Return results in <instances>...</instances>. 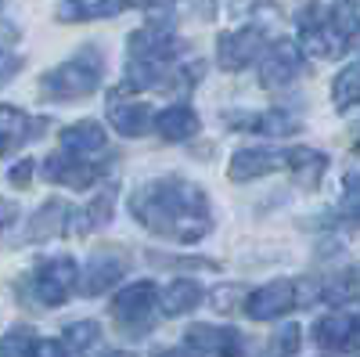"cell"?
I'll return each instance as SVG.
<instances>
[{
  "label": "cell",
  "instance_id": "1",
  "mask_svg": "<svg viewBox=\"0 0 360 357\" xmlns=\"http://www.w3.org/2000/svg\"><path fill=\"white\" fill-rule=\"evenodd\" d=\"M130 213L141 227L180 246H195L213 231V206L205 188L188 177H159L134 192Z\"/></svg>",
  "mask_w": 360,
  "mask_h": 357
},
{
  "label": "cell",
  "instance_id": "2",
  "mask_svg": "<svg viewBox=\"0 0 360 357\" xmlns=\"http://www.w3.org/2000/svg\"><path fill=\"white\" fill-rule=\"evenodd\" d=\"M180 54H184V44L173 37L169 22H152L144 29H134L127 40V76L119 91L130 94V91H148V87L159 91L162 76L173 69Z\"/></svg>",
  "mask_w": 360,
  "mask_h": 357
},
{
  "label": "cell",
  "instance_id": "3",
  "mask_svg": "<svg viewBox=\"0 0 360 357\" xmlns=\"http://www.w3.org/2000/svg\"><path fill=\"white\" fill-rule=\"evenodd\" d=\"M101 76H105V58H101V51L94 44H90V47L76 51L72 58H65L62 65L47 69L40 76V83H37V94L47 105L83 101V98H90L101 87Z\"/></svg>",
  "mask_w": 360,
  "mask_h": 357
},
{
  "label": "cell",
  "instance_id": "4",
  "mask_svg": "<svg viewBox=\"0 0 360 357\" xmlns=\"http://www.w3.org/2000/svg\"><path fill=\"white\" fill-rule=\"evenodd\" d=\"M295 25H299V37H303L307 54H314V58H339L349 47V37L335 25V15L328 4L307 0V4L295 11Z\"/></svg>",
  "mask_w": 360,
  "mask_h": 357
},
{
  "label": "cell",
  "instance_id": "5",
  "mask_svg": "<svg viewBox=\"0 0 360 357\" xmlns=\"http://www.w3.org/2000/svg\"><path fill=\"white\" fill-rule=\"evenodd\" d=\"M79 263L72 256H47L29 275V296L40 307H62L69 296L79 289Z\"/></svg>",
  "mask_w": 360,
  "mask_h": 357
},
{
  "label": "cell",
  "instance_id": "6",
  "mask_svg": "<svg viewBox=\"0 0 360 357\" xmlns=\"http://www.w3.org/2000/svg\"><path fill=\"white\" fill-rule=\"evenodd\" d=\"M155 307H159V289L155 282H134L127 289H119L112 296V321L123 329L127 336H144L152 329V318H155Z\"/></svg>",
  "mask_w": 360,
  "mask_h": 357
},
{
  "label": "cell",
  "instance_id": "7",
  "mask_svg": "<svg viewBox=\"0 0 360 357\" xmlns=\"http://www.w3.org/2000/svg\"><path fill=\"white\" fill-rule=\"evenodd\" d=\"M266 33L259 25H245V29H234V33H220L217 37V62L224 73H242L252 62H259L263 51H266Z\"/></svg>",
  "mask_w": 360,
  "mask_h": 357
},
{
  "label": "cell",
  "instance_id": "8",
  "mask_svg": "<svg viewBox=\"0 0 360 357\" xmlns=\"http://www.w3.org/2000/svg\"><path fill=\"white\" fill-rule=\"evenodd\" d=\"M299 73H303V51L295 40H274L259 58V83L266 91H285Z\"/></svg>",
  "mask_w": 360,
  "mask_h": 357
},
{
  "label": "cell",
  "instance_id": "9",
  "mask_svg": "<svg viewBox=\"0 0 360 357\" xmlns=\"http://www.w3.org/2000/svg\"><path fill=\"white\" fill-rule=\"evenodd\" d=\"M292 307H299V282L292 278H278V282H266L259 289H252L245 296V314L252 321H274L285 318Z\"/></svg>",
  "mask_w": 360,
  "mask_h": 357
},
{
  "label": "cell",
  "instance_id": "10",
  "mask_svg": "<svg viewBox=\"0 0 360 357\" xmlns=\"http://www.w3.org/2000/svg\"><path fill=\"white\" fill-rule=\"evenodd\" d=\"M184 346L191 357H245L242 332L227 325H191L184 332Z\"/></svg>",
  "mask_w": 360,
  "mask_h": 357
},
{
  "label": "cell",
  "instance_id": "11",
  "mask_svg": "<svg viewBox=\"0 0 360 357\" xmlns=\"http://www.w3.org/2000/svg\"><path fill=\"white\" fill-rule=\"evenodd\" d=\"M44 173L51 184H62V188H72V192H83L98 181V177L105 173V166H98L94 159L86 156H76V152H54L44 159Z\"/></svg>",
  "mask_w": 360,
  "mask_h": 357
},
{
  "label": "cell",
  "instance_id": "12",
  "mask_svg": "<svg viewBox=\"0 0 360 357\" xmlns=\"http://www.w3.org/2000/svg\"><path fill=\"white\" fill-rule=\"evenodd\" d=\"M127 253L123 249H98L83 263V278H79V292L83 296H101L108 292L119 278L127 275Z\"/></svg>",
  "mask_w": 360,
  "mask_h": 357
},
{
  "label": "cell",
  "instance_id": "13",
  "mask_svg": "<svg viewBox=\"0 0 360 357\" xmlns=\"http://www.w3.org/2000/svg\"><path fill=\"white\" fill-rule=\"evenodd\" d=\"M288 166V152H274V148H238L231 156L227 177L234 184H249L259 181V177H270Z\"/></svg>",
  "mask_w": 360,
  "mask_h": 357
},
{
  "label": "cell",
  "instance_id": "14",
  "mask_svg": "<svg viewBox=\"0 0 360 357\" xmlns=\"http://www.w3.org/2000/svg\"><path fill=\"white\" fill-rule=\"evenodd\" d=\"M108 119H112V130L123 134V137H144L155 130V112L148 101H127L123 91H115L108 98Z\"/></svg>",
  "mask_w": 360,
  "mask_h": 357
},
{
  "label": "cell",
  "instance_id": "15",
  "mask_svg": "<svg viewBox=\"0 0 360 357\" xmlns=\"http://www.w3.org/2000/svg\"><path fill=\"white\" fill-rule=\"evenodd\" d=\"M356 339H360V321L353 314H324L317 325H314V343L324 350V353H349L356 350Z\"/></svg>",
  "mask_w": 360,
  "mask_h": 357
},
{
  "label": "cell",
  "instance_id": "16",
  "mask_svg": "<svg viewBox=\"0 0 360 357\" xmlns=\"http://www.w3.org/2000/svg\"><path fill=\"white\" fill-rule=\"evenodd\" d=\"M224 123L231 130H252V134H263V137H292V134L303 130V123H299L292 112H285V108L249 112L242 119H238V112H231V115H224Z\"/></svg>",
  "mask_w": 360,
  "mask_h": 357
},
{
  "label": "cell",
  "instance_id": "17",
  "mask_svg": "<svg viewBox=\"0 0 360 357\" xmlns=\"http://www.w3.org/2000/svg\"><path fill=\"white\" fill-rule=\"evenodd\" d=\"M72 210L65 199H47L40 210L25 220V242H51V238H62L69 231Z\"/></svg>",
  "mask_w": 360,
  "mask_h": 357
},
{
  "label": "cell",
  "instance_id": "18",
  "mask_svg": "<svg viewBox=\"0 0 360 357\" xmlns=\"http://www.w3.org/2000/svg\"><path fill=\"white\" fill-rule=\"evenodd\" d=\"M44 130H47V123H44V119H37V115H25L15 105L0 108V152H4V156L15 152V148H22L25 141L40 137Z\"/></svg>",
  "mask_w": 360,
  "mask_h": 357
},
{
  "label": "cell",
  "instance_id": "19",
  "mask_svg": "<svg viewBox=\"0 0 360 357\" xmlns=\"http://www.w3.org/2000/svg\"><path fill=\"white\" fill-rule=\"evenodd\" d=\"M58 144H62L65 152L94 159L108 148V134H105L101 123H94V119H79V123H72V127H65L62 134H58Z\"/></svg>",
  "mask_w": 360,
  "mask_h": 357
},
{
  "label": "cell",
  "instance_id": "20",
  "mask_svg": "<svg viewBox=\"0 0 360 357\" xmlns=\"http://www.w3.org/2000/svg\"><path fill=\"white\" fill-rule=\"evenodd\" d=\"M285 170L292 173V181L299 188L314 192V188H321V177L328 170V156L317 152V148H288V166Z\"/></svg>",
  "mask_w": 360,
  "mask_h": 357
},
{
  "label": "cell",
  "instance_id": "21",
  "mask_svg": "<svg viewBox=\"0 0 360 357\" xmlns=\"http://www.w3.org/2000/svg\"><path fill=\"white\" fill-rule=\"evenodd\" d=\"M127 8V0H62L54 8V18L58 22H101V18H112Z\"/></svg>",
  "mask_w": 360,
  "mask_h": 357
},
{
  "label": "cell",
  "instance_id": "22",
  "mask_svg": "<svg viewBox=\"0 0 360 357\" xmlns=\"http://www.w3.org/2000/svg\"><path fill=\"white\" fill-rule=\"evenodd\" d=\"M155 130H159L162 141H191L202 130V119L191 105H169V108L159 112Z\"/></svg>",
  "mask_w": 360,
  "mask_h": 357
},
{
  "label": "cell",
  "instance_id": "23",
  "mask_svg": "<svg viewBox=\"0 0 360 357\" xmlns=\"http://www.w3.org/2000/svg\"><path fill=\"white\" fill-rule=\"evenodd\" d=\"M202 300H205V289H202L198 282H191V278H176V282H169V285L159 292V307H162L166 318L188 314V311H195Z\"/></svg>",
  "mask_w": 360,
  "mask_h": 357
},
{
  "label": "cell",
  "instance_id": "24",
  "mask_svg": "<svg viewBox=\"0 0 360 357\" xmlns=\"http://www.w3.org/2000/svg\"><path fill=\"white\" fill-rule=\"evenodd\" d=\"M202 76H205L202 58H184V54H180L176 62H173V69L162 76V83H159V94H188V91H191V87H195Z\"/></svg>",
  "mask_w": 360,
  "mask_h": 357
},
{
  "label": "cell",
  "instance_id": "25",
  "mask_svg": "<svg viewBox=\"0 0 360 357\" xmlns=\"http://www.w3.org/2000/svg\"><path fill=\"white\" fill-rule=\"evenodd\" d=\"M112 210H115V184H112V188H105V192H98L94 199H90V202L83 206V213H79V220H76L79 234L105 227V224L112 220Z\"/></svg>",
  "mask_w": 360,
  "mask_h": 357
},
{
  "label": "cell",
  "instance_id": "26",
  "mask_svg": "<svg viewBox=\"0 0 360 357\" xmlns=\"http://www.w3.org/2000/svg\"><path fill=\"white\" fill-rule=\"evenodd\" d=\"M332 105L339 112H349V108L360 105V62L342 65V73L335 76V83H332Z\"/></svg>",
  "mask_w": 360,
  "mask_h": 357
},
{
  "label": "cell",
  "instance_id": "27",
  "mask_svg": "<svg viewBox=\"0 0 360 357\" xmlns=\"http://www.w3.org/2000/svg\"><path fill=\"white\" fill-rule=\"evenodd\" d=\"M65 346L69 350H90L98 339H101V325L98 321H90V318H83V321H72V325H65Z\"/></svg>",
  "mask_w": 360,
  "mask_h": 357
},
{
  "label": "cell",
  "instance_id": "28",
  "mask_svg": "<svg viewBox=\"0 0 360 357\" xmlns=\"http://www.w3.org/2000/svg\"><path fill=\"white\" fill-rule=\"evenodd\" d=\"M332 15H335V25L349 37V44L360 37V0H335L332 4Z\"/></svg>",
  "mask_w": 360,
  "mask_h": 357
},
{
  "label": "cell",
  "instance_id": "29",
  "mask_svg": "<svg viewBox=\"0 0 360 357\" xmlns=\"http://www.w3.org/2000/svg\"><path fill=\"white\" fill-rule=\"evenodd\" d=\"M37 350V336L29 325H18V329L4 332V357H33Z\"/></svg>",
  "mask_w": 360,
  "mask_h": 357
},
{
  "label": "cell",
  "instance_id": "30",
  "mask_svg": "<svg viewBox=\"0 0 360 357\" xmlns=\"http://www.w3.org/2000/svg\"><path fill=\"white\" fill-rule=\"evenodd\" d=\"M299 350V325H285V329H278L274 336H270V346H266V357H292Z\"/></svg>",
  "mask_w": 360,
  "mask_h": 357
},
{
  "label": "cell",
  "instance_id": "31",
  "mask_svg": "<svg viewBox=\"0 0 360 357\" xmlns=\"http://www.w3.org/2000/svg\"><path fill=\"white\" fill-rule=\"evenodd\" d=\"M8 181L11 188H29V181H33V159H22L8 170Z\"/></svg>",
  "mask_w": 360,
  "mask_h": 357
},
{
  "label": "cell",
  "instance_id": "32",
  "mask_svg": "<svg viewBox=\"0 0 360 357\" xmlns=\"http://www.w3.org/2000/svg\"><path fill=\"white\" fill-rule=\"evenodd\" d=\"M33 357H69V346H65V339L62 343H58V339H37Z\"/></svg>",
  "mask_w": 360,
  "mask_h": 357
},
{
  "label": "cell",
  "instance_id": "33",
  "mask_svg": "<svg viewBox=\"0 0 360 357\" xmlns=\"http://www.w3.org/2000/svg\"><path fill=\"white\" fill-rule=\"evenodd\" d=\"M342 202H360V170L346 173V181H342Z\"/></svg>",
  "mask_w": 360,
  "mask_h": 357
},
{
  "label": "cell",
  "instance_id": "34",
  "mask_svg": "<svg viewBox=\"0 0 360 357\" xmlns=\"http://www.w3.org/2000/svg\"><path fill=\"white\" fill-rule=\"evenodd\" d=\"M259 8V0H227V11L231 15H249Z\"/></svg>",
  "mask_w": 360,
  "mask_h": 357
},
{
  "label": "cell",
  "instance_id": "35",
  "mask_svg": "<svg viewBox=\"0 0 360 357\" xmlns=\"http://www.w3.org/2000/svg\"><path fill=\"white\" fill-rule=\"evenodd\" d=\"M339 213H342L346 224H356V227H360V202H342Z\"/></svg>",
  "mask_w": 360,
  "mask_h": 357
},
{
  "label": "cell",
  "instance_id": "36",
  "mask_svg": "<svg viewBox=\"0 0 360 357\" xmlns=\"http://www.w3.org/2000/svg\"><path fill=\"white\" fill-rule=\"evenodd\" d=\"M234 292H238V289H217L213 307H217V311H227V307H231V300H234Z\"/></svg>",
  "mask_w": 360,
  "mask_h": 357
},
{
  "label": "cell",
  "instance_id": "37",
  "mask_svg": "<svg viewBox=\"0 0 360 357\" xmlns=\"http://www.w3.org/2000/svg\"><path fill=\"white\" fill-rule=\"evenodd\" d=\"M173 0H127V8H169Z\"/></svg>",
  "mask_w": 360,
  "mask_h": 357
},
{
  "label": "cell",
  "instance_id": "38",
  "mask_svg": "<svg viewBox=\"0 0 360 357\" xmlns=\"http://www.w3.org/2000/svg\"><path fill=\"white\" fill-rule=\"evenodd\" d=\"M353 152H360V130H356V137H353Z\"/></svg>",
  "mask_w": 360,
  "mask_h": 357
},
{
  "label": "cell",
  "instance_id": "39",
  "mask_svg": "<svg viewBox=\"0 0 360 357\" xmlns=\"http://www.w3.org/2000/svg\"><path fill=\"white\" fill-rule=\"evenodd\" d=\"M162 357H184V353H180V350H173V353H162Z\"/></svg>",
  "mask_w": 360,
  "mask_h": 357
},
{
  "label": "cell",
  "instance_id": "40",
  "mask_svg": "<svg viewBox=\"0 0 360 357\" xmlns=\"http://www.w3.org/2000/svg\"><path fill=\"white\" fill-rule=\"evenodd\" d=\"M105 357H130V353H119V350H115V353H105Z\"/></svg>",
  "mask_w": 360,
  "mask_h": 357
},
{
  "label": "cell",
  "instance_id": "41",
  "mask_svg": "<svg viewBox=\"0 0 360 357\" xmlns=\"http://www.w3.org/2000/svg\"><path fill=\"white\" fill-rule=\"evenodd\" d=\"M356 353H360V339H356Z\"/></svg>",
  "mask_w": 360,
  "mask_h": 357
},
{
  "label": "cell",
  "instance_id": "42",
  "mask_svg": "<svg viewBox=\"0 0 360 357\" xmlns=\"http://www.w3.org/2000/svg\"><path fill=\"white\" fill-rule=\"evenodd\" d=\"M356 40H360V37H356Z\"/></svg>",
  "mask_w": 360,
  "mask_h": 357
}]
</instances>
